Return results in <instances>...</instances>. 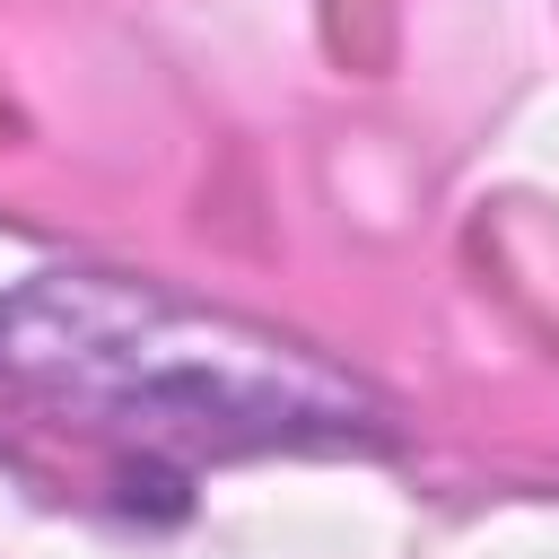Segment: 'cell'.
<instances>
[{
    "mask_svg": "<svg viewBox=\"0 0 559 559\" xmlns=\"http://www.w3.org/2000/svg\"><path fill=\"white\" fill-rule=\"evenodd\" d=\"M0 376L131 428L148 445H349L376 437V393L306 341L192 306L122 271H35L0 297Z\"/></svg>",
    "mask_w": 559,
    "mask_h": 559,
    "instance_id": "1",
    "label": "cell"
}]
</instances>
